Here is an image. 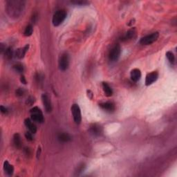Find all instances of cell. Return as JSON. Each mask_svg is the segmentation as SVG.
Instances as JSON below:
<instances>
[{"instance_id":"cell-17","label":"cell","mask_w":177,"mask_h":177,"mask_svg":"<svg viewBox=\"0 0 177 177\" xmlns=\"http://www.w3.org/2000/svg\"><path fill=\"white\" fill-rule=\"evenodd\" d=\"M13 144L15 147L17 149H19L21 147V140L19 133H15L13 136Z\"/></svg>"},{"instance_id":"cell-19","label":"cell","mask_w":177,"mask_h":177,"mask_svg":"<svg viewBox=\"0 0 177 177\" xmlns=\"http://www.w3.org/2000/svg\"><path fill=\"white\" fill-rule=\"evenodd\" d=\"M135 35V30L134 29H131L129 31H127L125 33V35L123 36L122 39V40H127V39H131L133 36Z\"/></svg>"},{"instance_id":"cell-12","label":"cell","mask_w":177,"mask_h":177,"mask_svg":"<svg viewBox=\"0 0 177 177\" xmlns=\"http://www.w3.org/2000/svg\"><path fill=\"white\" fill-rule=\"evenodd\" d=\"M99 105L102 109L105 110L106 111H109V112H111V111H113L115 110V106L112 102H103V103H101Z\"/></svg>"},{"instance_id":"cell-29","label":"cell","mask_w":177,"mask_h":177,"mask_svg":"<svg viewBox=\"0 0 177 177\" xmlns=\"http://www.w3.org/2000/svg\"><path fill=\"white\" fill-rule=\"evenodd\" d=\"M40 151H41L40 147H38V150H37V157L39 156V154H40Z\"/></svg>"},{"instance_id":"cell-13","label":"cell","mask_w":177,"mask_h":177,"mask_svg":"<svg viewBox=\"0 0 177 177\" xmlns=\"http://www.w3.org/2000/svg\"><path fill=\"white\" fill-rule=\"evenodd\" d=\"M24 124L28 128L29 131L32 133H35L37 131V127H36L35 124L32 122V120L29 118L25 119L24 120Z\"/></svg>"},{"instance_id":"cell-5","label":"cell","mask_w":177,"mask_h":177,"mask_svg":"<svg viewBox=\"0 0 177 177\" xmlns=\"http://www.w3.org/2000/svg\"><path fill=\"white\" fill-rule=\"evenodd\" d=\"M158 37H159V33L158 32H152L150 35H146L145 37H142L140 43L142 45H149L156 41Z\"/></svg>"},{"instance_id":"cell-6","label":"cell","mask_w":177,"mask_h":177,"mask_svg":"<svg viewBox=\"0 0 177 177\" xmlns=\"http://www.w3.org/2000/svg\"><path fill=\"white\" fill-rule=\"evenodd\" d=\"M121 53V47L119 44H115L113 47L110 50V53L109 55L110 60L115 62L120 57Z\"/></svg>"},{"instance_id":"cell-22","label":"cell","mask_w":177,"mask_h":177,"mask_svg":"<svg viewBox=\"0 0 177 177\" xmlns=\"http://www.w3.org/2000/svg\"><path fill=\"white\" fill-rule=\"evenodd\" d=\"M5 53V57H6L7 59H10L12 57V55H13V51H12L11 48H6V50L4 51Z\"/></svg>"},{"instance_id":"cell-11","label":"cell","mask_w":177,"mask_h":177,"mask_svg":"<svg viewBox=\"0 0 177 177\" xmlns=\"http://www.w3.org/2000/svg\"><path fill=\"white\" fill-rule=\"evenodd\" d=\"M130 77L133 82H138L141 77V72L138 68H133L130 73Z\"/></svg>"},{"instance_id":"cell-27","label":"cell","mask_w":177,"mask_h":177,"mask_svg":"<svg viewBox=\"0 0 177 177\" xmlns=\"http://www.w3.org/2000/svg\"><path fill=\"white\" fill-rule=\"evenodd\" d=\"M0 109H1V113H6L7 112H8V110H7L6 108L4 107V106L2 105L0 106Z\"/></svg>"},{"instance_id":"cell-16","label":"cell","mask_w":177,"mask_h":177,"mask_svg":"<svg viewBox=\"0 0 177 177\" xmlns=\"http://www.w3.org/2000/svg\"><path fill=\"white\" fill-rule=\"evenodd\" d=\"M3 169H4V171H6V174L10 175V176L13 174V171H14L13 167H12V165H10V164L8 162V161H7V160H6V161L3 162Z\"/></svg>"},{"instance_id":"cell-21","label":"cell","mask_w":177,"mask_h":177,"mask_svg":"<svg viewBox=\"0 0 177 177\" xmlns=\"http://www.w3.org/2000/svg\"><path fill=\"white\" fill-rule=\"evenodd\" d=\"M32 32H33V28H32V26L31 25H28L26 27L24 30V35L26 36V37H29L32 34Z\"/></svg>"},{"instance_id":"cell-3","label":"cell","mask_w":177,"mask_h":177,"mask_svg":"<svg viewBox=\"0 0 177 177\" xmlns=\"http://www.w3.org/2000/svg\"><path fill=\"white\" fill-rule=\"evenodd\" d=\"M30 118L32 121L39 122V123L44 122L43 113L37 106H35V107L30 109Z\"/></svg>"},{"instance_id":"cell-7","label":"cell","mask_w":177,"mask_h":177,"mask_svg":"<svg viewBox=\"0 0 177 177\" xmlns=\"http://www.w3.org/2000/svg\"><path fill=\"white\" fill-rule=\"evenodd\" d=\"M69 65V58L66 53H63L59 57V67L62 71H66Z\"/></svg>"},{"instance_id":"cell-24","label":"cell","mask_w":177,"mask_h":177,"mask_svg":"<svg viewBox=\"0 0 177 177\" xmlns=\"http://www.w3.org/2000/svg\"><path fill=\"white\" fill-rule=\"evenodd\" d=\"M71 3L76 5H84V4H87L88 3V2H86L85 1H71Z\"/></svg>"},{"instance_id":"cell-1","label":"cell","mask_w":177,"mask_h":177,"mask_svg":"<svg viewBox=\"0 0 177 177\" xmlns=\"http://www.w3.org/2000/svg\"><path fill=\"white\" fill-rule=\"evenodd\" d=\"M25 2L23 1H8L6 4V11L10 17H19L24 9Z\"/></svg>"},{"instance_id":"cell-10","label":"cell","mask_w":177,"mask_h":177,"mask_svg":"<svg viewBox=\"0 0 177 177\" xmlns=\"http://www.w3.org/2000/svg\"><path fill=\"white\" fill-rule=\"evenodd\" d=\"M89 131L92 135L95 136H98L102 133V127L97 124H93L90 126Z\"/></svg>"},{"instance_id":"cell-2","label":"cell","mask_w":177,"mask_h":177,"mask_svg":"<svg viewBox=\"0 0 177 177\" xmlns=\"http://www.w3.org/2000/svg\"><path fill=\"white\" fill-rule=\"evenodd\" d=\"M66 11L65 10H59L55 12L53 15V19H52V22L54 26H58L60 25L64 19H66Z\"/></svg>"},{"instance_id":"cell-15","label":"cell","mask_w":177,"mask_h":177,"mask_svg":"<svg viewBox=\"0 0 177 177\" xmlns=\"http://www.w3.org/2000/svg\"><path fill=\"white\" fill-rule=\"evenodd\" d=\"M28 47H29V46H28V45H26V46H24V48H21L17 49V51H16V56L19 59L23 58V57H24L25 54H26V53L27 52V50H28Z\"/></svg>"},{"instance_id":"cell-28","label":"cell","mask_w":177,"mask_h":177,"mask_svg":"<svg viewBox=\"0 0 177 177\" xmlns=\"http://www.w3.org/2000/svg\"><path fill=\"white\" fill-rule=\"evenodd\" d=\"M20 80H21V82L23 83V84H26V77H25L24 75H21V78H20Z\"/></svg>"},{"instance_id":"cell-18","label":"cell","mask_w":177,"mask_h":177,"mask_svg":"<svg viewBox=\"0 0 177 177\" xmlns=\"http://www.w3.org/2000/svg\"><path fill=\"white\" fill-rule=\"evenodd\" d=\"M58 140L59 141L62 142H69L70 140H71V136H69V134L66 133H61L58 135Z\"/></svg>"},{"instance_id":"cell-20","label":"cell","mask_w":177,"mask_h":177,"mask_svg":"<svg viewBox=\"0 0 177 177\" xmlns=\"http://www.w3.org/2000/svg\"><path fill=\"white\" fill-rule=\"evenodd\" d=\"M166 57H167V59L169 60V62L171 63V64H174L175 62V56L174 55V53L171 51H167L166 53Z\"/></svg>"},{"instance_id":"cell-14","label":"cell","mask_w":177,"mask_h":177,"mask_svg":"<svg viewBox=\"0 0 177 177\" xmlns=\"http://www.w3.org/2000/svg\"><path fill=\"white\" fill-rule=\"evenodd\" d=\"M102 89H103L104 93L106 96L107 97L111 96L113 94V91L112 89H111V86H110L106 82H102Z\"/></svg>"},{"instance_id":"cell-9","label":"cell","mask_w":177,"mask_h":177,"mask_svg":"<svg viewBox=\"0 0 177 177\" xmlns=\"http://www.w3.org/2000/svg\"><path fill=\"white\" fill-rule=\"evenodd\" d=\"M41 100H42L43 104H44L45 110L46 112L49 113L52 111V105L51 102H50V98L46 94H43L41 95Z\"/></svg>"},{"instance_id":"cell-23","label":"cell","mask_w":177,"mask_h":177,"mask_svg":"<svg viewBox=\"0 0 177 177\" xmlns=\"http://www.w3.org/2000/svg\"><path fill=\"white\" fill-rule=\"evenodd\" d=\"M13 68L18 73H22L24 71V66H23L22 64H19V63L14 65Z\"/></svg>"},{"instance_id":"cell-4","label":"cell","mask_w":177,"mask_h":177,"mask_svg":"<svg viewBox=\"0 0 177 177\" xmlns=\"http://www.w3.org/2000/svg\"><path fill=\"white\" fill-rule=\"evenodd\" d=\"M71 113L73 115V120L75 124H80L82 121V115H81V111L80 106L78 104H73L71 106Z\"/></svg>"},{"instance_id":"cell-25","label":"cell","mask_w":177,"mask_h":177,"mask_svg":"<svg viewBox=\"0 0 177 177\" xmlns=\"http://www.w3.org/2000/svg\"><path fill=\"white\" fill-rule=\"evenodd\" d=\"M25 136H26V138L28 140H29V141H31L32 140V136L31 133L30 132H26V134H25Z\"/></svg>"},{"instance_id":"cell-26","label":"cell","mask_w":177,"mask_h":177,"mask_svg":"<svg viewBox=\"0 0 177 177\" xmlns=\"http://www.w3.org/2000/svg\"><path fill=\"white\" fill-rule=\"evenodd\" d=\"M23 94H24V91L21 88H19V89H17L16 91V95L17 96H21V95H23Z\"/></svg>"},{"instance_id":"cell-8","label":"cell","mask_w":177,"mask_h":177,"mask_svg":"<svg viewBox=\"0 0 177 177\" xmlns=\"http://www.w3.org/2000/svg\"><path fill=\"white\" fill-rule=\"evenodd\" d=\"M158 74L156 71H153L151 73H147V75H146L145 78V85L146 86H149L151 84H153V82H156L158 79Z\"/></svg>"}]
</instances>
